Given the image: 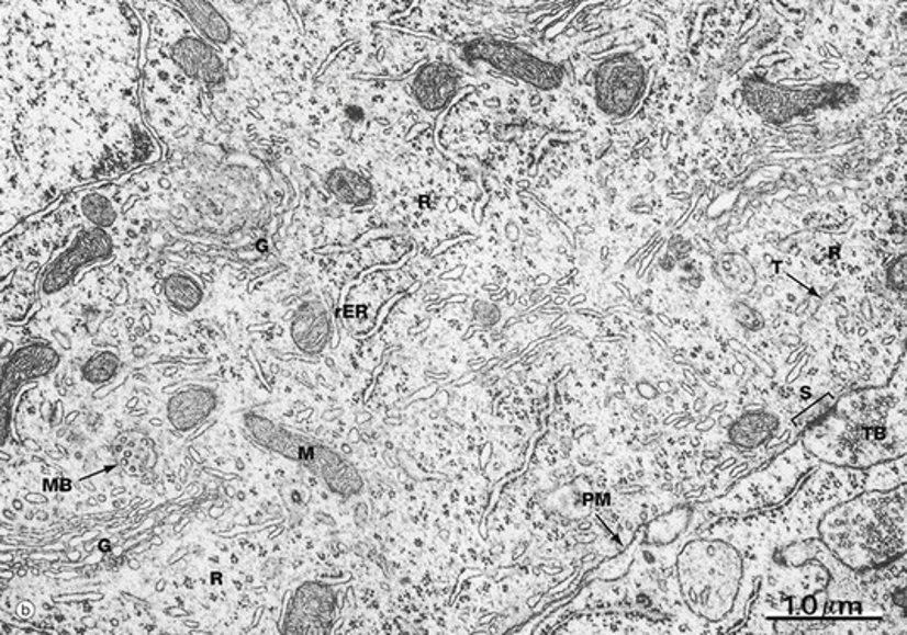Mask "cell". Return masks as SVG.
I'll return each mask as SVG.
<instances>
[{
  "label": "cell",
  "mask_w": 907,
  "mask_h": 635,
  "mask_svg": "<svg viewBox=\"0 0 907 635\" xmlns=\"http://www.w3.org/2000/svg\"><path fill=\"white\" fill-rule=\"evenodd\" d=\"M887 276H889L891 283H893V286H896L897 291L904 292V288H906V257L899 258V260L893 264Z\"/></svg>",
  "instance_id": "12"
},
{
  "label": "cell",
  "mask_w": 907,
  "mask_h": 635,
  "mask_svg": "<svg viewBox=\"0 0 907 635\" xmlns=\"http://www.w3.org/2000/svg\"><path fill=\"white\" fill-rule=\"evenodd\" d=\"M112 254H114V241L108 229L93 226L90 229H83L49 264L42 280L43 294L55 295L65 291L75 282L83 268L109 260Z\"/></svg>",
  "instance_id": "3"
},
{
  "label": "cell",
  "mask_w": 907,
  "mask_h": 635,
  "mask_svg": "<svg viewBox=\"0 0 907 635\" xmlns=\"http://www.w3.org/2000/svg\"><path fill=\"white\" fill-rule=\"evenodd\" d=\"M292 331L302 350H311V345H320L321 350L329 331V320L323 305L316 301L305 302L295 314Z\"/></svg>",
  "instance_id": "7"
},
{
  "label": "cell",
  "mask_w": 907,
  "mask_h": 635,
  "mask_svg": "<svg viewBox=\"0 0 907 635\" xmlns=\"http://www.w3.org/2000/svg\"><path fill=\"white\" fill-rule=\"evenodd\" d=\"M164 294L168 304L179 313L189 314L201 305L204 292L192 276L173 273L164 283Z\"/></svg>",
  "instance_id": "9"
},
{
  "label": "cell",
  "mask_w": 907,
  "mask_h": 635,
  "mask_svg": "<svg viewBox=\"0 0 907 635\" xmlns=\"http://www.w3.org/2000/svg\"><path fill=\"white\" fill-rule=\"evenodd\" d=\"M461 56L467 64L489 65L494 70L539 90L558 89L566 77L562 67L541 60L523 46L499 37L482 36L470 39L461 48Z\"/></svg>",
  "instance_id": "1"
},
{
  "label": "cell",
  "mask_w": 907,
  "mask_h": 635,
  "mask_svg": "<svg viewBox=\"0 0 907 635\" xmlns=\"http://www.w3.org/2000/svg\"><path fill=\"white\" fill-rule=\"evenodd\" d=\"M647 70L632 53H617L594 71V98L609 117H628L647 90Z\"/></svg>",
  "instance_id": "2"
},
{
  "label": "cell",
  "mask_w": 907,
  "mask_h": 635,
  "mask_svg": "<svg viewBox=\"0 0 907 635\" xmlns=\"http://www.w3.org/2000/svg\"><path fill=\"white\" fill-rule=\"evenodd\" d=\"M80 211L93 227H101V229H111L117 220V212H115L111 199L99 194V192H90L86 197H82Z\"/></svg>",
  "instance_id": "10"
},
{
  "label": "cell",
  "mask_w": 907,
  "mask_h": 635,
  "mask_svg": "<svg viewBox=\"0 0 907 635\" xmlns=\"http://www.w3.org/2000/svg\"><path fill=\"white\" fill-rule=\"evenodd\" d=\"M176 400L186 404L183 407H168V417L171 422L180 431H189L198 423H201L209 413L216 407V398L212 392L202 390V388H190V390L180 392Z\"/></svg>",
  "instance_id": "8"
},
{
  "label": "cell",
  "mask_w": 907,
  "mask_h": 635,
  "mask_svg": "<svg viewBox=\"0 0 907 635\" xmlns=\"http://www.w3.org/2000/svg\"><path fill=\"white\" fill-rule=\"evenodd\" d=\"M120 368V360L112 353H99L90 358L83 366V378L90 383H104Z\"/></svg>",
  "instance_id": "11"
},
{
  "label": "cell",
  "mask_w": 907,
  "mask_h": 635,
  "mask_svg": "<svg viewBox=\"0 0 907 635\" xmlns=\"http://www.w3.org/2000/svg\"><path fill=\"white\" fill-rule=\"evenodd\" d=\"M324 183H326L327 192L336 201L351 205V207H363V205L372 204L376 199L372 182L350 168H335L327 173Z\"/></svg>",
  "instance_id": "6"
},
{
  "label": "cell",
  "mask_w": 907,
  "mask_h": 635,
  "mask_svg": "<svg viewBox=\"0 0 907 635\" xmlns=\"http://www.w3.org/2000/svg\"><path fill=\"white\" fill-rule=\"evenodd\" d=\"M461 75L454 65L433 61L417 70L413 82L414 99L426 112H439L454 101L460 89Z\"/></svg>",
  "instance_id": "4"
},
{
  "label": "cell",
  "mask_w": 907,
  "mask_h": 635,
  "mask_svg": "<svg viewBox=\"0 0 907 635\" xmlns=\"http://www.w3.org/2000/svg\"><path fill=\"white\" fill-rule=\"evenodd\" d=\"M171 60L180 70L208 87L223 86L226 80L223 60L201 37L187 36L171 46Z\"/></svg>",
  "instance_id": "5"
}]
</instances>
